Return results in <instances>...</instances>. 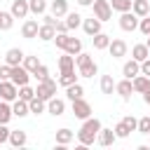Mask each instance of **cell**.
Segmentation results:
<instances>
[{
    "instance_id": "1",
    "label": "cell",
    "mask_w": 150,
    "mask_h": 150,
    "mask_svg": "<svg viewBox=\"0 0 150 150\" xmlns=\"http://www.w3.org/2000/svg\"><path fill=\"white\" fill-rule=\"evenodd\" d=\"M101 120H96V117H87L84 120V124L80 127V131H77V141H80V145L82 148H87V145H94L96 143V138H98V131H101Z\"/></svg>"
},
{
    "instance_id": "2",
    "label": "cell",
    "mask_w": 150,
    "mask_h": 150,
    "mask_svg": "<svg viewBox=\"0 0 150 150\" xmlns=\"http://www.w3.org/2000/svg\"><path fill=\"white\" fill-rule=\"evenodd\" d=\"M35 96H40L42 101H49L52 96H56V82H54L52 77H47V80H42V82H38V89H35Z\"/></svg>"
},
{
    "instance_id": "3",
    "label": "cell",
    "mask_w": 150,
    "mask_h": 150,
    "mask_svg": "<svg viewBox=\"0 0 150 150\" xmlns=\"http://www.w3.org/2000/svg\"><path fill=\"white\" fill-rule=\"evenodd\" d=\"M0 98L2 101H16L19 98V87L12 80H0Z\"/></svg>"
},
{
    "instance_id": "4",
    "label": "cell",
    "mask_w": 150,
    "mask_h": 150,
    "mask_svg": "<svg viewBox=\"0 0 150 150\" xmlns=\"http://www.w3.org/2000/svg\"><path fill=\"white\" fill-rule=\"evenodd\" d=\"M94 16L96 19H101V21H110V16H112V7H110V2L108 0H94Z\"/></svg>"
},
{
    "instance_id": "5",
    "label": "cell",
    "mask_w": 150,
    "mask_h": 150,
    "mask_svg": "<svg viewBox=\"0 0 150 150\" xmlns=\"http://www.w3.org/2000/svg\"><path fill=\"white\" fill-rule=\"evenodd\" d=\"M138 21H141V19H138V16H136L131 9L120 14V28H122V30H127V33L136 30V28H138Z\"/></svg>"
},
{
    "instance_id": "6",
    "label": "cell",
    "mask_w": 150,
    "mask_h": 150,
    "mask_svg": "<svg viewBox=\"0 0 150 150\" xmlns=\"http://www.w3.org/2000/svg\"><path fill=\"white\" fill-rule=\"evenodd\" d=\"M70 103H73V115H75L77 120L91 117V105L84 101V96H82V98H75V101H70Z\"/></svg>"
},
{
    "instance_id": "7",
    "label": "cell",
    "mask_w": 150,
    "mask_h": 150,
    "mask_svg": "<svg viewBox=\"0 0 150 150\" xmlns=\"http://www.w3.org/2000/svg\"><path fill=\"white\" fill-rule=\"evenodd\" d=\"M108 52H110V56H112V59H122V56H127L129 47H127V42H124V40L115 38V40H110V45H108Z\"/></svg>"
},
{
    "instance_id": "8",
    "label": "cell",
    "mask_w": 150,
    "mask_h": 150,
    "mask_svg": "<svg viewBox=\"0 0 150 150\" xmlns=\"http://www.w3.org/2000/svg\"><path fill=\"white\" fill-rule=\"evenodd\" d=\"M28 77H30V73L23 68V63L21 66H12V82L16 84V87H23V84H28Z\"/></svg>"
},
{
    "instance_id": "9",
    "label": "cell",
    "mask_w": 150,
    "mask_h": 150,
    "mask_svg": "<svg viewBox=\"0 0 150 150\" xmlns=\"http://www.w3.org/2000/svg\"><path fill=\"white\" fill-rule=\"evenodd\" d=\"M47 112H49V115H54V117L63 115V112H66V101H63V98L52 96V98L47 101Z\"/></svg>"
},
{
    "instance_id": "10",
    "label": "cell",
    "mask_w": 150,
    "mask_h": 150,
    "mask_svg": "<svg viewBox=\"0 0 150 150\" xmlns=\"http://www.w3.org/2000/svg\"><path fill=\"white\" fill-rule=\"evenodd\" d=\"M38 30H40V23H38L35 19H28V21H23V26H21V35H23L26 40H33V38H38Z\"/></svg>"
},
{
    "instance_id": "11",
    "label": "cell",
    "mask_w": 150,
    "mask_h": 150,
    "mask_svg": "<svg viewBox=\"0 0 150 150\" xmlns=\"http://www.w3.org/2000/svg\"><path fill=\"white\" fill-rule=\"evenodd\" d=\"M23 52L19 49V47H12V49H7V54H5V63L7 66H21L23 63Z\"/></svg>"
},
{
    "instance_id": "12",
    "label": "cell",
    "mask_w": 150,
    "mask_h": 150,
    "mask_svg": "<svg viewBox=\"0 0 150 150\" xmlns=\"http://www.w3.org/2000/svg\"><path fill=\"white\" fill-rule=\"evenodd\" d=\"M115 91L120 94V98H122V101H129V96H131V91H134V82H131L129 77H124L122 82H117V84H115Z\"/></svg>"
},
{
    "instance_id": "13",
    "label": "cell",
    "mask_w": 150,
    "mask_h": 150,
    "mask_svg": "<svg viewBox=\"0 0 150 150\" xmlns=\"http://www.w3.org/2000/svg\"><path fill=\"white\" fill-rule=\"evenodd\" d=\"M9 12L14 14V19H23V16L30 12V7H28V0H12V7H9Z\"/></svg>"
},
{
    "instance_id": "14",
    "label": "cell",
    "mask_w": 150,
    "mask_h": 150,
    "mask_svg": "<svg viewBox=\"0 0 150 150\" xmlns=\"http://www.w3.org/2000/svg\"><path fill=\"white\" fill-rule=\"evenodd\" d=\"M101 23H103L101 19L89 16V19H84V21H82V28H84V33H87V35H91V38H94L96 33H101Z\"/></svg>"
},
{
    "instance_id": "15",
    "label": "cell",
    "mask_w": 150,
    "mask_h": 150,
    "mask_svg": "<svg viewBox=\"0 0 150 150\" xmlns=\"http://www.w3.org/2000/svg\"><path fill=\"white\" fill-rule=\"evenodd\" d=\"M122 75H124V77H129V80H134L136 75H141V63H138L136 59L127 61V63L122 66Z\"/></svg>"
},
{
    "instance_id": "16",
    "label": "cell",
    "mask_w": 150,
    "mask_h": 150,
    "mask_svg": "<svg viewBox=\"0 0 150 150\" xmlns=\"http://www.w3.org/2000/svg\"><path fill=\"white\" fill-rule=\"evenodd\" d=\"M115 129H103L101 127V131H98V138H96V143L98 145H103V148H108V145H112L115 143Z\"/></svg>"
},
{
    "instance_id": "17",
    "label": "cell",
    "mask_w": 150,
    "mask_h": 150,
    "mask_svg": "<svg viewBox=\"0 0 150 150\" xmlns=\"http://www.w3.org/2000/svg\"><path fill=\"white\" fill-rule=\"evenodd\" d=\"M131 12H134L138 19H143V16L150 14V2H148V0H134V2H131Z\"/></svg>"
},
{
    "instance_id": "18",
    "label": "cell",
    "mask_w": 150,
    "mask_h": 150,
    "mask_svg": "<svg viewBox=\"0 0 150 150\" xmlns=\"http://www.w3.org/2000/svg\"><path fill=\"white\" fill-rule=\"evenodd\" d=\"M49 9H52V14L56 19H61V16L68 14V0H52L49 2Z\"/></svg>"
},
{
    "instance_id": "19",
    "label": "cell",
    "mask_w": 150,
    "mask_h": 150,
    "mask_svg": "<svg viewBox=\"0 0 150 150\" xmlns=\"http://www.w3.org/2000/svg\"><path fill=\"white\" fill-rule=\"evenodd\" d=\"M131 82H134V91H138V94L150 91V77H148V75H143V73H141V75H136Z\"/></svg>"
},
{
    "instance_id": "20",
    "label": "cell",
    "mask_w": 150,
    "mask_h": 150,
    "mask_svg": "<svg viewBox=\"0 0 150 150\" xmlns=\"http://www.w3.org/2000/svg\"><path fill=\"white\" fill-rule=\"evenodd\" d=\"M148 56H150V49H148V45H145V42H141V45H134V47H131V59H136L138 63H141V61H145Z\"/></svg>"
},
{
    "instance_id": "21",
    "label": "cell",
    "mask_w": 150,
    "mask_h": 150,
    "mask_svg": "<svg viewBox=\"0 0 150 150\" xmlns=\"http://www.w3.org/2000/svg\"><path fill=\"white\" fill-rule=\"evenodd\" d=\"M12 112H14V117H26V115H30L28 101H23V98H16V101L12 103Z\"/></svg>"
},
{
    "instance_id": "22",
    "label": "cell",
    "mask_w": 150,
    "mask_h": 150,
    "mask_svg": "<svg viewBox=\"0 0 150 150\" xmlns=\"http://www.w3.org/2000/svg\"><path fill=\"white\" fill-rule=\"evenodd\" d=\"M26 141H28L26 131H21V129L9 131V145H14V148H23V145H26Z\"/></svg>"
},
{
    "instance_id": "23",
    "label": "cell",
    "mask_w": 150,
    "mask_h": 150,
    "mask_svg": "<svg viewBox=\"0 0 150 150\" xmlns=\"http://www.w3.org/2000/svg\"><path fill=\"white\" fill-rule=\"evenodd\" d=\"M77 70H80V77H94V75L98 73V66H96V61L91 59V61H87V63L77 66Z\"/></svg>"
},
{
    "instance_id": "24",
    "label": "cell",
    "mask_w": 150,
    "mask_h": 150,
    "mask_svg": "<svg viewBox=\"0 0 150 150\" xmlns=\"http://www.w3.org/2000/svg\"><path fill=\"white\" fill-rule=\"evenodd\" d=\"M75 82H77L75 68H70V70H61V75H59V84H61V87H70V84H75Z\"/></svg>"
},
{
    "instance_id": "25",
    "label": "cell",
    "mask_w": 150,
    "mask_h": 150,
    "mask_svg": "<svg viewBox=\"0 0 150 150\" xmlns=\"http://www.w3.org/2000/svg\"><path fill=\"white\" fill-rule=\"evenodd\" d=\"M54 35H56V28H54V26H49V23H42V26H40V30H38V38H40L42 42L54 40Z\"/></svg>"
},
{
    "instance_id": "26",
    "label": "cell",
    "mask_w": 150,
    "mask_h": 150,
    "mask_svg": "<svg viewBox=\"0 0 150 150\" xmlns=\"http://www.w3.org/2000/svg\"><path fill=\"white\" fill-rule=\"evenodd\" d=\"M66 96H68V101H75V98H82V96H84V87H82L80 82H75V84H70V87H66Z\"/></svg>"
},
{
    "instance_id": "27",
    "label": "cell",
    "mask_w": 150,
    "mask_h": 150,
    "mask_svg": "<svg viewBox=\"0 0 150 150\" xmlns=\"http://www.w3.org/2000/svg\"><path fill=\"white\" fill-rule=\"evenodd\" d=\"M28 108H30V112H33V115H40V112H45V110H47V101H42L40 96H33V98L28 101Z\"/></svg>"
},
{
    "instance_id": "28",
    "label": "cell",
    "mask_w": 150,
    "mask_h": 150,
    "mask_svg": "<svg viewBox=\"0 0 150 150\" xmlns=\"http://www.w3.org/2000/svg\"><path fill=\"white\" fill-rule=\"evenodd\" d=\"M12 117H14V112H12L9 101H2V98H0V124H7Z\"/></svg>"
},
{
    "instance_id": "29",
    "label": "cell",
    "mask_w": 150,
    "mask_h": 150,
    "mask_svg": "<svg viewBox=\"0 0 150 150\" xmlns=\"http://www.w3.org/2000/svg\"><path fill=\"white\" fill-rule=\"evenodd\" d=\"M73 138H75V134L70 129H66V127L56 131V143L59 145H68V143H73Z\"/></svg>"
},
{
    "instance_id": "30",
    "label": "cell",
    "mask_w": 150,
    "mask_h": 150,
    "mask_svg": "<svg viewBox=\"0 0 150 150\" xmlns=\"http://www.w3.org/2000/svg\"><path fill=\"white\" fill-rule=\"evenodd\" d=\"M91 42H94V49H108V45H110V35H105V33H96V35L91 38Z\"/></svg>"
},
{
    "instance_id": "31",
    "label": "cell",
    "mask_w": 150,
    "mask_h": 150,
    "mask_svg": "<svg viewBox=\"0 0 150 150\" xmlns=\"http://www.w3.org/2000/svg\"><path fill=\"white\" fill-rule=\"evenodd\" d=\"M63 52H68V54L77 56V54L82 52V40H80V38H68V45H66V49H63Z\"/></svg>"
},
{
    "instance_id": "32",
    "label": "cell",
    "mask_w": 150,
    "mask_h": 150,
    "mask_svg": "<svg viewBox=\"0 0 150 150\" xmlns=\"http://www.w3.org/2000/svg\"><path fill=\"white\" fill-rule=\"evenodd\" d=\"M70 68H75V56L63 52V56H59V70H70Z\"/></svg>"
},
{
    "instance_id": "33",
    "label": "cell",
    "mask_w": 150,
    "mask_h": 150,
    "mask_svg": "<svg viewBox=\"0 0 150 150\" xmlns=\"http://www.w3.org/2000/svg\"><path fill=\"white\" fill-rule=\"evenodd\" d=\"M115 84H117V82H112V75H101V91H103V94L110 96V94L115 91Z\"/></svg>"
},
{
    "instance_id": "34",
    "label": "cell",
    "mask_w": 150,
    "mask_h": 150,
    "mask_svg": "<svg viewBox=\"0 0 150 150\" xmlns=\"http://www.w3.org/2000/svg\"><path fill=\"white\" fill-rule=\"evenodd\" d=\"M14 26V14L12 12H0V30H9Z\"/></svg>"
},
{
    "instance_id": "35",
    "label": "cell",
    "mask_w": 150,
    "mask_h": 150,
    "mask_svg": "<svg viewBox=\"0 0 150 150\" xmlns=\"http://www.w3.org/2000/svg\"><path fill=\"white\" fill-rule=\"evenodd\" d=\"M28 7H30V12H33V14H40V16H42V14L47 12V7H49V5H47L45 0H28Z\"/></svg>"
},
{
    "instance_id": "36",
    "label": "cell",
    "mask_w": 150,
    "mask_h": 150,
    "mask_svg": "<svg viewBox=\"0 0 150 150\" xmlns=\"http://www.w3.org/2000/svg\"><path fill=\"white\" fill-rule=\"evenodd\" d=\"M66 23H68V30H73V28L82 26V16H80L77 12H68V14H66Z\"/></svg>"
},
{
    "instance_id": "37",
    "label": "cell",
    "mask_w": 150,
    "mask_h": 150,
    "mask_svg": "<svg viewBox=\"0 0 150 150\" xmlns=\"http://www.w3.org/2000/svg\"><path fill=\"white\" fill-rule=\"evenodd\" d=\"M131 2H134V0H110V7L122 14V12H129V9H131Z\"/></svg>"
},
{
    "instance_id": "38",
    "label": "cell",
    "mask_w": 150,
    "mask_h": 150,
    "mask_svg": "<svg viewBox=\"0 0 150 150\" xmlns=\"http://www.w3.org/2000/svg\"><path fill=\"white\" fill-rule=\"evenodd\" d=\"M38 66H40V61H38V56H23V68L33 75L35 70H38Z\"/></svg>"
},
{
    "instance_id": "39",
    "label": "cell",
    "mask_w": 150,
    "mask_h": 150,
    "mask_svg": "<svg viewBox=\"0 0 150 150\" xmlns=\"http://www.w3.org/2000/svg\"><path fill=\"white\" fill-rule=\"evenodd\" d=\"M33 96H35V89H33V87H28V84L19 87V98H23V101H30Z\"/></svg>"
},
{
    "instance_id": "40",
    "label": "cell",
    "mask_w": 150,
    "mask_h": 150,
    "mask_svg": "<svg viewBox=\"0 0 150 150\" xmlns=\"http://www.w3.org/2000/svg\"><path fill=\"white\" fill-rule=\"evenodd\" d=\"M129 134H131V131H129V127H127V124L120 120V122L115 124V136H117V138H127Z\"/></svg>"
},
{
    "instance_id": "41",
    "label": "cell",
    "mask_w": 150,
    "mask_h": 150,
    "mask_svg": "<svg viewBox=\"0 0 150 150\" xmlns=\"http://www.w3.org/2000/svg\"><path fill=\"white\" fill-rule=\"evenodd\" d=\"M68 38H70L68 33H56V35H54V42H56V47H59L61 52L66 49V45H68Z\"/></svg>"
},
{
    "instance_id": "42",
    "label": "cell",
    "mask_w": 150,
    "mask_h": 150,
    "mask_svg": "<svg viewBox=\"0 0 150 150\" xmlns=\"http://www.w3.org/2000/svg\"><path fill=\"white\" fill-rule=\"evenodd\" d=\"M136 131H141V134H145V136L150 134V115H145V117L138 120V129H136Z\"/></svg>"
},
{
    "instance_id": "43",
    "label": "cell",
    "mask_w": 150,
    "mask_h": 150,
    "mask_svg": "<svg viewBox=\"0 0 150 150\" xmlns=\"http://www.w3.org/2000/svg\"><path fill=\"white\" fill-rule=\"evenodd\" d=\"M33 75H35V77H38V82H42V80H47V77H49V68H47V66H42V63H40V66H38V70H35V73H33Z\"/></svg>"
},
{
    "instance_id": "44",
    "label": "cell",
    "mask_w": 150,
    "mask_h": 150,
    "mask_svg": "<svg viewBox=\"0 0 150 150\" xmlns=\"http://www.w3.org/2000/svg\"><path fill=\"white\" fill-rule=\"evenodd\" d=\"M138 30H141L143 35H150V14H148V16H143V19L138 21Z\"/></svg>"
},
{
    "instance_id": "45",
    "label": "cell",
    "mask_w": 150,
    "mask_h": 150,
    "mask_svg": "<svg viewBox=\"0 0 150 150\" xmlns=\"http://www.w3.org/2000/svg\"><path fill=\"white\" fill-rule=\"evenodd\" d=\"M122 122L129 127V131H136V129H138V120H136L134 115H127V117H122Z\"/></svg>"
},
{
    "instance_id": "46",
    "label": "cell",
    "mask_w": 150,
    "mask_h": 150,
    "mask_svg": "<svg viewBox=\"0 0 150 150\" xmlns=\"http://www.w3.org/2000/svg\"><path fill=\"white\" fill-rule=\"evenodd\" d=\"M9 131L12 129H7V124H0V145L9 143Z\"/></svg>"
},
{
    "instance_id": "47",
    "label": "cell",
    "mask_w": 150,
    "mask_h": 150,
    "mask_svg": "<svg viewBox=\"0 0 150 150\" xmlns=\"http://www.w3.org/2000/svg\"><path fill=\"white\" fill-rule=\"evenodd\" d=\"M12 77V66H0V80H9Z\"/></svg>"
},
{
    "instance_id": "48",
    "label": "cell",
    "mask_w": 150,
    "mask_h": 150,
    "mask_svg": "<svg viewBox=\"0 0 150 150\" xmlns=\"http://www.w3.org/2000/svg\"><path fill=\"white\" fill-rule=\"evenodd\" d=\"M141 73H143V75H148V77H150V56H148V59H145V61H141Z\"/></svg>"
},
{
    "instance_id": "49",
    "label": "cell",
    "mask_w": 150,
    "mask_h": 150,
    "mask_svg": "<svg viewBox=\"0 0 150 150\" xmlns=\"http://www.w3.org/2000/svg\"><path fill=\"white\" fill-rule=\"evenodd\" d=\"M56 33H68V23L59 19V21H56Z\"/></svg>"
},
{
    "instance_id": "50",
    "label": "cell",
    "mask_w": 150,
    "mask_h": 150,
    "mask_svg": "<svg viewBox=\"0 0 150 150\" xmlns=\"http://www.w3.org/2000/svg\"><path fill=\"white\" fill-rule=\"evenodd\" d=\"M77 5L80 7H89V5H94V0H77Z\"/></svg>"
},
{
    "instance_id": "51",
    "label": "cell",
    "mask_w": 150,
    "mask_h": 150,
    "mask_svg": "<svg viewBox=\"0 0 150 150\" xmlns=\"http://www.w3.org/2000/svg\"><path fill=\"white\" fill-rule=\"evenodd\" d=\"M143 101H145V103L150 105V91H145V94H143Z\"/></svg>"
},
{
    "instance_id": "52",
    "label": "cell",
    "mask_w": 150,
    "mask_h": 150,
    "mask_svg": "<svg viewBox=\"0 0 150 150\" xmlns=\"http://www.w3.org/2000/svg\"><path fill=\"white\" fill-rule=\"evenodd\" d=\"M145 45H148V49H150V35H148V40H145Z\"/></svg>"
},
{
    "instance_id": "53",
    "label": "cell",
    "mask_w": 150,
    "mask_h": 150,
    "mask_svg": "<svg viewBox=\"0 0 150 150\" xmlns=\"http://www.w3.org/2000/svg\"><path fill=\"white\" fill-rule=\"evenodd\" d=\"M148 136H150V134H148Z\"/></svg>"
},
{
    "instance_id": "54",
    "label": "cell",
    "mask_w": 150,
    "mask_h": 150,
    "mask_svg": "<svg viewBox=\"0 0 150 150\" xmlns=\"http://www.w3.org/2000/svg\"><path fill=\"white\" fill-rule=\"evenodd\" d=\"M0 12H2V9H0Z\"/></svg>"
}]
</instances>
